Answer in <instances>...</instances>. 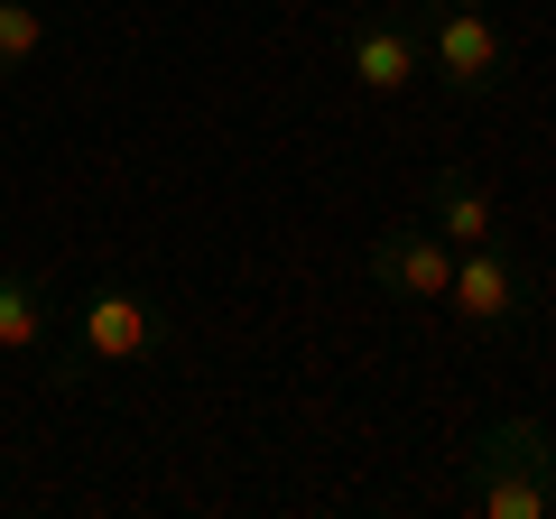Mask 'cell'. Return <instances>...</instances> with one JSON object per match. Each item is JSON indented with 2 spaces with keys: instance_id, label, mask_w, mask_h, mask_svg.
<instances>
[{
  "instance_id": "6",
  "label": "cell",
  "mask_w": 556,
  "mask_h": 519,
  "mask_svg": "<svg viewBox=\"0 0 556 519\" xmlns=\"http://www.w3.org/2000/svg\"><path fill=\"white\" fill-rule=\"evenodd\" d=\"M362 269H371L380 298L399 306H445V279H455V241L437 232V223H390V232H371V251H362Z\"/></svg>"
},
{
  "instance_id": "5",
  "label": "cell",
  "mask_w": 556,
  "mask_h": 519,
  "mask_svg": "<svg viewBox=\"0 0 556 519\" xmlns=\"http://www.w3.org/2000/svg\"><path fill=\"white\" fill-rule=\"evenodd\" d=\"M445 306H455L473 334H510V325L538 316V279L519 269L501 241H473V251H455V279H445Z\"/></svg>"
},
{
  "instance_id": "9",
  "label": "cell",
  "mask_w": 556,
  "mask_h": 519,
  "mask_svg": "<svg viewBox=\"0 0 556 519\" xmlns=\"http://www.w3.org/2000/svg\"><path fill=\"white\" fill-rule=\"evenodd\" d=\"M38 56H47V10H28V0H0V84H20Z\"/></svg>"
},
{
  "instance_id": "7",
  "label": "cell",
  "mask_w": 556,
  "mask_h": 519,
  "mask_svg": "<svg viewBox=\"0 0 556 519\" xmlns=\"http://www.w3.org/2000/svg\"><path fill=\"white\" fill-rule=\"evenodd\" d=\"M427 223H437L455 251L501 241V204H492V186H482L473 167H427Z\"/></svg>"
},
{
  "instance_id": "3",
  "label": "cell",
  "mask_w": 556,
  "mask_h": 519,
  "mask_svg": "<svg viewBox=\"0 0 556 519\" xmlns=\"http://www.w3.org/2000/svg\"><path fill=\"white\" fill-rule=\"evenodd\" d=\"M417 20V47H427V75L455 102H492L510 84V38H501L492 10H445V0H399Z\"/></svg>"
},
{
  "instance_id": "1",
  "label": "cell",
  "mask_w": 556,
  "mask_h": 519,
  "mask_svg": "<svg viewBox=\"0 0 556 519\" xmlns=\"http://www.w3.org/2000/svg\"><path fill=\"white\" fill-rule=\"evenodd\" d=\"M464 501L482 519H547L556 510V436L538 418H492L464 445Z\"/></svg>"
},
{
  "instance_id": "4",
  "label": "cell",
  "mask_w": 556,
  "mask_h": 519,
  "mask_svg": "<svg viewBox=\"0 0 556 519\" xmlns=\"http://www.w3.org/2000/svg\"><path fill=\"white\" fill-rule=\"evenodd\" d=\"M334 56H343V75L362 84V93H408V84H427V47H417V20L408 10H353L343 20V38H334Z\"/></svg>"
},
{
  "instance_id": "8",
  "label": "cell",
  "mask_w": 556,
  "mask_h": 519,
  "mask_svg": "<svg viewBox=\"0 0 556 519\" xmlns=\"http://www.w3.org/2000/svg\"><path fill=\"white\" fill-rule=\"evenodd\" d=\"M47 334H56V288L38 269H0V353H47Z\"/></svg>"
},
{
  "instance_id": "2",
  "label": "cell",
  "mask_w": 556,
  "mask_h": 519,
  "mask_svg": "<svg viewBox=\"0 0 556 519\" xmlns=\"http://www.w3.org/2000/svg\"><path fill=\"white\" fill-rule=\"evenodd\" d=\"M159 353V306L139 298L130 279H93L75 306H65V353L47 362L56 390H75L84 371H130V362Z\"/></svg>"
},
{
  "instance_id": "10",
  "label": "cell",
  "mask_w": 556,
  "mask_h": 519,
  "mask_svg": "<svg viewBox=\"0 0 556 519\" xmlns=\"http://www.w3.org/2000/svg\"><path fill=\"white\" fill-rule=\"evenodd\" d=\"M445 10H501V0H445Z\"/></svg>"
}]
</instances>
